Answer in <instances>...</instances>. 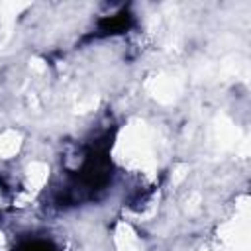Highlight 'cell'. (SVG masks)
I'll use <instances>...</instances> for the list:
<instances>
[{
  "label": "cell",
  "mask_w": 251,
  "mask_h": 251,
  "mask_svg": "<svg viewBox=\"0 0 251 251\" xmlns=\"http://www.w3.org/2000/svg\"><path fill=\"white\" fill-rule=\"evenodd\" d=\"M18 251H59L51 241H43V239H33V241H25L22 243V247Z\"/></svg>",
  "instance_id": "6da1fadb"
},
{
  "label": "cell",
  "mask_w": 251,
  "mask_h": 251,
  "mask_svg": "<svg viewBox=\"0 0 251 251\" xmlns=\"http://www.w3.org/2000/svg\"><path fill=\"white\" fill-rule=\"evenodd\" d=\"M4 208V188L0 186V210Z\"/></svg>",
  "instance_id": "7a4b0ae2"
}]
</instances>
